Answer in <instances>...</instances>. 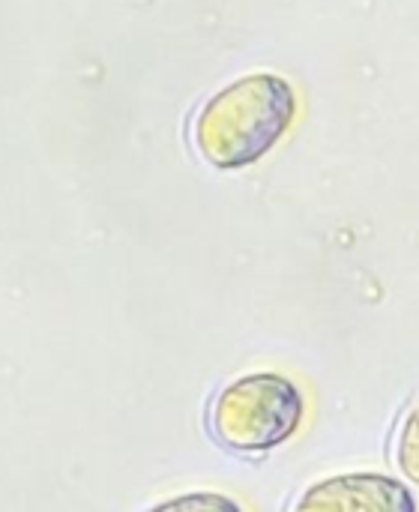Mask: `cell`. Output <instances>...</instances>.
Masks as SVG:
<instances>
[{
  "mask_svg": "<svg viewBox=\"0 0 419 512\" xmlns=\"http://www.w3.org/2000/svg\"><path fill=\"white\" fill-rule=\"evenodd\" d=\"M297 117L294 87L270 72L231 81L195 117L198 153L222 171L255 165L267 156Z\"/></svg>",
  "mask_w": 419,
  "mask_h": 512,
  "instance_id": "cell-1",
  "label": "cell"
},
{
  "mask_svg": "<svg viewBox=\"0 0 419 512\" xmlns=\"http://www.w3.org/2000/svg\"><path fill=\"white\" fill-rule=\"evenodd\" d=\"M306 420L303 390L279 372H252L216 393L207 426L210 435L243 456L270 453L288 444Z\"/></svg>",
  "mask_w": 419,
  "mask_h": 512,
  "instance_id": "cell-2",
  "label": "cell"
},
{
  "mask_svg": "<svg viewBox=\"0 0 419 512\" xmlns=\"http://www.w3.org/2000/svg\"><path fill=\"white\" fill-rule=\"evenodd\" d=\"M288 512H419V504L390 474H336L306 486Z\"/></svg>",
  "mask_w": 419,
  "mask_h": 512,
  "instance_id": "cell-3",
  "label": "cell"
},
{
  "mask_svg": "<svg viewBox=\"0 0 419 512\" xmlns=\"http://www.w3.org/2000/svg\"><path fill=\"white\" fill-rule=\"evenodd\" d=\"M393 459L396 468L419 486V399L402 414V423L393 438Z\"/></svg>",
  "mask_w": 419,
  "mask_h": 512,
  "instance_id": "cell-4",
  "label": "cell"
},
{
  "mask_svg": "<svg viewBox=\"0 0 419 512\" xmlns=\"http://www.w3.org/2000/svg\"><path fill=\"white\" fill-rule=\"evenodd\" d=\"M150 512H243V507L234 498L219 495V492H192V495L171 498Z\"/></svg>",
  "mask_w": 419,
  "mask_h": 512,
  "instance_id": "cell-5",
  "label": "cell"
}]
</instances>
